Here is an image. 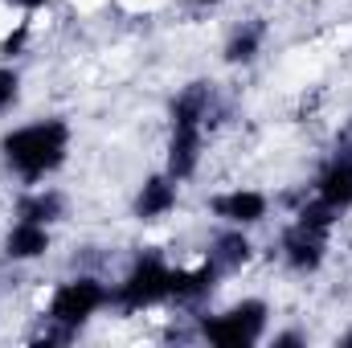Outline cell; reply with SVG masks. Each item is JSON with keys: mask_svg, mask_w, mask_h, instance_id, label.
<instances>
[{"mask_svg": "<svg viewBox=\"0 0 352 348\" xmlns=\"http://www.w3.org/2000/svg\"><path fill=\"white\" fill-rule=\"evenodd\" d=\"M311 197H320L332 209H349L352 205V152L349 148L328 152V160L311 176Z\"/></svg>", "mask_w": 352, "mask_h": 348, "instance_id": "obj_6", "label": "cell"}, {"mask_svg": "<svg viewBox=\"0 0 352 348\" xmlns=\"http://www.w3.org/2000/svg\"><path fill=\"white\" fill-rule=\"evenodd\" d=\"M70 144H74L70 123L58 119V115H50V119L41 115V119L16 123L12 131L0 135V164H4L8 176L21 180V188L45 184L70 160Z\"/></svg>", "mask_w": 352, "mask_h": 348, "instance_id": "obj_1", "label": "cell"}, {"mask_svg": "<svg viewBox=\"0 0 352 348\" xmlns=\"http://www.w3.org/2000/svg\"><path fill=\"white\" fill-rule=\"evenodd\" d=\"M111 307V283L102 274H90V270H78L62 283L50 287L41 312H45V324L62 328L66 336H74L82 324H90L94 316H102Z\"/></svg>", "mask_w": 352, "mask_h": 348, "instance_id": "obj_2", "label": "cell"}, {"mask_svg": "<svg viewBox=\"0 0 352 348\" xmlns=\"http://www.w3.org/2000/svg\"><path fill=\"white\" fill-rule=\"evenodd\" d=\"M176 205H180V180L168 176V173H156L140 184L131 209H135L140 221H164V217L176 213Z\"/></svg>", "mask_w": 352, "mask_h": 348, "instance_id": "obj_7", "label": "cell"}, {"mask_svg": "<svg viewBox=\"0 0 352 348\" xmlns=\"http://www.w3.org/2000/svg\"><path fill=\"white\" fill-rule=\"evenodd\" d=\"M263 45H266V25L263 21H242V25H234V33H230L221 54H226L230 66H250L263 54Z\"/></svg>", "mask_w": 352, "mask_h": 348, "instance_id": "obj_8", "label": "cell"}, {"mask_svg": "<svg viewBox=\"0 0 352 348\" xmlns=\"http://www.w3.org/2000/svg\"><path fill=\"white\" fill-rule=\"evenodd\" d=\"M266 324H270V303L258 299V295H246V299L230 303L226 312L205 316L197 336L221 348H242V345H258L266 336Z\"/></svg>", "mask_w": 352, "mask_h": 348, "instance_id": "obj_3", "label": "cell"}, {"mask_svg": "<svg viewBox=\"0 0 352 348\" xmlns=\"http://www.w3.org/2000/svg\"><path fill=\"white\" fill-rule=\"evenodd\" d=\"M21 90H25L21 70H16V66H8V62H0V115H8V111L21 102Z\"/></svg>", "mask_w": 352, "mask_h": 348, "instance_id": "obj_9", "label": "cell"}, {"mask_svg": "<svg viewBox=\"0 0 352 348\" xmlns=\"http://www.w3.org/2000/svg\"><path fill=\"white\" fill-rule=\"evenodd\" d=\"M54 250V226H41V221H29V217H12V226L0 234V254L12 266H25V262H37Z\"/></svg>", "mask_w": 352, "mask_h": 348, "instance_id": "obj_5", "label": "cell"}, {"mask_svg": "<svg viewBox=\"0 0 352 348\" xmlns=\"http://www.w3.org/2000/svg\"><path fill=\"white\" fill-rule=\"evenodd\" d=\"M209 213L226 226H238V230H250V226H263L266 213H270V197L263 188H250V184H230L221 193L209 197Z\"/></svg>", "mask_w": 352, "mask_h": 348, "instance_id": "obj_4", "label": "cell"}]
</instances>
